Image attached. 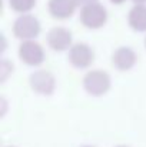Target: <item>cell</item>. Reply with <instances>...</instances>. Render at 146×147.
<instances>
[{
  "label": "cell",
  "instance_id": "cell-1",
  "mask_svg": "<svg viewBox=\"0 0 146 147\" xmlns=\"http://www.w3.org/2000/svg\"><path fill=\"white\" fill-rule=\"evenodd\" d=\"M42 27H40V22L37 20V17H35L33 14H20L14 23H13V34L26 42V40H35L39 33H40Z\"/></svg>",
  "mask_w": 146,
  "mask_h": 147
},
{
  "label": "cell",
  "instance_id": "cell-2",
  "mask_svg": "<svg viewBox=\"0 0 146 147\" xmlns=\"http://www.w3.org/2000/svg\"><path fill=\"white\" fill-rule=\"evenodd\" d=\"M110 76L103 70H90L83 77V87L92 96H103L110 90Z\"/></svg>",
  "mask_w": 146,
  "mask_h": 147
},
{
  "label": "cell",
  "instance_id": "cell-3",
  "mask_svg": "<svg viewBox=\"0 0 146 147\" xmlns=\"http://www.w3.org/2000/svg\"><path fill=\"white\" fill-rule=\"evenodd\" d=\"M80 22L88 29H100L107 22V10L97 1L86 4L80 10Z\"/></svg>",
  "mask_w": 146,
  "mask_h": 147
},
{
  "label": "cell",
  "instance_id": "cell-4",
  "mask_svg": "<svg viewBox=\"0 0 146 147\" xmlns=\"http://www.w3.org/2000/svg\"><path fill=\"white\" fill-rule=\"evenodd\" d=\"M19 57L27 66H40L45 61V50L36 40H26L19 46Z\"/></svg>",
  "mask_w": 146,
  "mask_h": 147
},
{
  "label": "cell",
  "instance_id": "cell-5",
  "mask_svg": "<svg viewBox=\"0 0 146 147\" xmlns=\"http://www.w3.org/2000/svg\"><path fill=\"white\" fill-rule=\"evenodd\" d=\"M30 87L42 96H50L56 89V79L48 70H37L29 77Z\"/></svg>",
  "mask_w": 146,
  "mask_h": 147
},
{
  "label": "cell",
  "instance_id": "cell-6",
  "mask_svg": "<svg viewBox=\"0 0 146 147\" xmlns=\"http://www.w3.org/2000/svg\"><path fill=\"white\" fill-rule=\"evenodd\" d=\"M95 60V53L86 43H76L69 50V61L76 69H88Z\"/></svg>",
  "mask_w": 146,
  "mask_h": 147
},
{
  "label": "cell",
  "instance_id": "cell-7",
  "mask_svg": "<svg viewBox=\"0 0 146 147\" xmlns=\"http://www.w3.org/2000/svg\"><path fill=\"white\" fill-rule=\"evenodd\" d=\"M48 45L54 51L70 50L72 45V33L66 27H53L48 33Z\"/></svg>",
  "mask_w": 146,
  "mask_h": 147
},
{
  "label": "cell",
  "instance_id": "cell-8",
  "mask_svg": "<svg viewBox=\"0 0 146 147\" xmlns=\"http://www.w3.org/2000/svg\"><path fill=\"white\" fill-rule=\"evenodd\" d=\"M138 61V56L135 53V50L126 46H122L117 50H115L113 56H112V63L113 66L120 70V71H128L130 70Z\"/></svg>",
  "mask_w": 146,
  "mask_h": 147
},
{
  "label": "cell",
  "instance_id": "cell-9",
  "mask_svg": "<svg viewBox=\"0 0 146 147\" xmlns=\"http://www.w3.org/2000/svg\"><path fill=\"white\" fill-rule=\"evenodd\" d=\"M76 7L77 6L73 0H49V13L57 20H66L72 17Z\"/></svg>",
  "mask_w": 146,
  "mask_h": 147
},
{
  "label": "cell",
  "instance_id": "cell-10",
  "mask_svg": "<svg viewBox=\"0 0 146 147\" xmlns=\"http://www.w3.org/2000/svg\"><path fill=\"white\" fill-rule=\"evenodd\" d=\"M129 26L136 32H146V6L135 4L128 16Z\"/></svg>",
  "mask_w": 146,
  "mask_h": 147
},
{
  "label": "cell",
  "instance_id": "cell-11",
  "mask_svg": "<svg viewBox=\"0 0 146 147\" xmlns=\"http://www.w3.org/2000/svg\"><path fill=\"white\" fill-rule=\"evenodd\" d=\"M9 4L16 13L27 14L36 6V0H9Z\"/></svg>",
  "mask_w": 146,
  "mask_h": 147
},
{
  "label": "cell",
  "instance_id": "cell-12",
  "mask_svg": "<svg viewBox=\"0 0 146 147\" xmlns=\"http://www.w3.org/2000/svg\"><path fill=\"white\" fill-rule=\"evenodd\" d=\"M76 3V6H86V4H92V3H96L97 0H73Z\"/></svg>",
  "mask_w": 146,
  "mask_h": 147
},
{
  "label": "cell",
  "instance_id": "cell-13",
  "mask_svg": "<svg viewBox=\"0 0 146 147\" xmlns=\"http://www.w3.org/2000/svg\"><path fill=\"white\" fill-rule=\"evenodd\" d=\"M113 4H122V3H125L126 0H110Z\"/></svg>",
  "mask_w": 146,
  "mask_h": 147
},
{
  "label": "cell",
  "instance_id": "cell-14",
  "mask_svg": "<svg viewBox=\"0 0 146 147\" xmlns=\"http://www.w3.org/2000/svg\"><path fill=\"white\" fill-rule=\"evenodd\" d=\"M135 4H145L146 3V0H132Z\"/></svg>",
  "mask_w": 146,
  "mask_h": 147
},
{
  "label": "cell",
  "instance_id": "cell-15",
  "mask_svg": "<svg viewBox=\"0 0 146 147\" xmlns=\"http://www.w3.org/2000/svg\"><path fill=\"white\" fill-rule=\"evenodd\" d=\"M82 147H95V146H82Z\"/></svg>",
  "mask_w": 146,
  "mask_h": 147
},
{
  "label": "cell",
  "instance_id": "cell-16",
  "mask_svg": "<svg viewBox=\"0 0 146 147\" xmlns=\"http://www.w3.org/2000/svg\"><path fill=\"white\" fill-rule=\"evenodd\" d=\"M116 147H129V146H116Z\"/></svg>",
  "mask_w": 146,
  "mask_h": 147
},
{
  "label": "cell",
  "instance_id": "cell-17",
  "mask_svg": "<svg viewBox=\"0 0 146 147\" xmlns=\"http://www.w3.org/2000/svg\"><path fill=\"white\" fill-rule=\"evenodd\" d=\"M145 46H146V39H145Z\"/></svg>",
  "mask_w": 146,
  "mask_h": 147
},
{
  "label": "cell",
  "instance_id": "cell-18",
  "mask_svg": "<svg viewBox=\"0 0 146 147\" xmlns=\"http://www.w3.org/2000/svg\"><path fill=\"white\" fill-rule=\"evenodd\" d=\"M10 147H12V146H10Z\"/></svg>",
  "mask_w": 146,
  "mask_h": 147
}]
</instances>
